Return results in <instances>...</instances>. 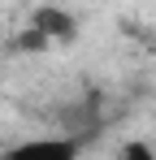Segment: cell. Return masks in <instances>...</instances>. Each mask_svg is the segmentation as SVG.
Here are the masks:
<instances>
[{"instance_id":"obj_1","label":"cell","mask_w":156,"mask_h":160,"mask_svg":"<svg viewBox=\"0 0 156 160\" xmlns=\"http://www.w3.org/2000/svg\"><path fill=\"white\" fill-rule=\"evenodd\" d=\"M78 156H82V143L70 134H35L0 152V160H78Z\"/></svg>"},{"instance_id":"obj_2","label":"cell","mask_w":156,"mask_h":160,"mask_svg":"<svg viewBox=\"0 0 156 160\" xmlns=\"http://www.w3.org/2000/svg\"><path fill=\"white\" fill-rule=\"evenodd\" d=\"M30 30L35 35H44V39H74L78 35V22H74V13H65V9H35L30 13Z\"/></svg>"},{"instance_id":"obj_3","label":"cell","mask_w":156,"mask_h":160,"mask_svg":"<svg viewBox=\"0 0 156 160\" xmlns=\"http://www.w3.org/2000/svg\"><path fill=\"white\" fill-rule=\"evenodd\" d=\"M117 160H156V152H152V143H143V138H126L117 147Z\"/></svg>"}]
</instances>
